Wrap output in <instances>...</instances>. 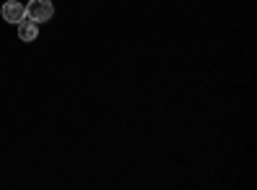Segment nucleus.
Here are the masks:
<instances>
[{"mask_svg":"<svg viewBox=\"0 0 257 190\" xmlns=\"http://www.w3.org/2000/svg\"><path fill=\"white\" fill-rule=\"evenodd\" d=\"M26 16L31 21H36V24H44V21H49L54 16V6L52 0H31V3L26 6Z\"/></svg>","mask_w":257,"mask_h":190,"instance_id":"nucleus-1","label":"nucleus"},{"mask_svg":"<svg viewBox=\"0 0 257 190\" xmlns=\"http://www.w3.org/2000/svg\"><path fill=\"white\" fill-rule=\"evenodd\" d=\"M3 18L8 24H18V21L26 18V6L16 3V0H8V3H3Z\"/></svg>","mask_w":257,"mask_h":190,"instance_id":"nucleus-2","label":"nucleus"},{"mask_svg":"<svg viewBox=\"0 0 257 190\" xmlns=\"http://www.w3.org/2000/svg\"><path fill=\"white\" fill-rule=\"evenodd\" d=\"M16 26H18V39L21 41H34L39 36V24H36V21H31L29 16L24 21H18Z\"/></svg>","mask_w":257,"mask_h":190,"instance_id":"nucleus-3","label":"nucleus"}]
</instances>
